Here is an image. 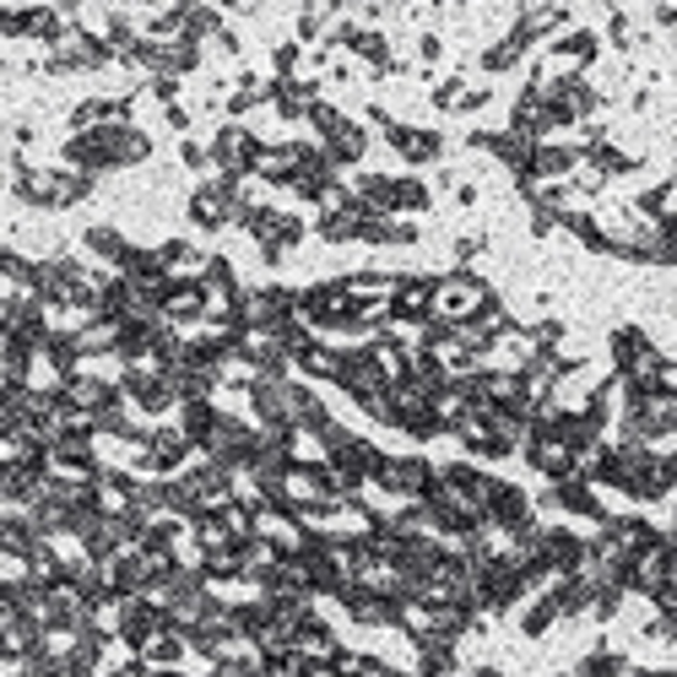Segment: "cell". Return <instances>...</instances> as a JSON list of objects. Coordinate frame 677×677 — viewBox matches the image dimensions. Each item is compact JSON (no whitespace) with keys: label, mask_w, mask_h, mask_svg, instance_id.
Segmentation results:
<instances>
[{"label":"cell","mask_w":677,"mask_h":677,"mask_svg":"<svg viewBox=\"0 0 677 677\" xmlns=\"http://www.w3.org/2000/svg\"><path fill=\"white\" fill-rule=\"evenodd\" d=\"M385 141H390L407 163H433V158H444V141H439L433 130H418V125H385Z\"/></svg>","instance_id":"obj_1"},{"label":"cell","mask_w":677,"mask_h":677,"mask_svg":"<svg viewBox=\"0 0 677 677\" xmlns=\"http://www.w3.org/2000/svg\"><path fill=\"white\" fill-rule=\"evenodd\" d=\"M87 249H93V255H104V260H115V266H125V260H130L125 234H115L109 223H93V228H87Z\"/></svg>","instance_id":"obj_2"},{"label":"cell","mask_w":677,"mask_h":677,"mask_svg":"<svg viewBox=\"0 0 677 677\" xmlns=\"http://www.w3.org/2000/svg\"><path fill=\"white\" fill-rule=\"evenodd\" d=\"M418 55H423V61H439V55H444V39H439V33H423V39H418Z\"/></svg>","instance_id":"obj_3"}]
</instances>
